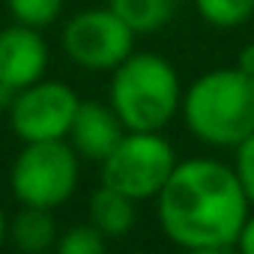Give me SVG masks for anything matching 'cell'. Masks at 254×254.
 Wrapping results in <instances>:
<instances>
[{"label":"cell","instance_id":"cell-1","mask_svg":"<svg viewBox=\"0 0 254 254\" xmlns=\"http://www.w3.org/2000/svg\"><path fill=\"white\" fill-rule=\"evenodd\" d=\"M153 203L165 239L200 254L236 248L251 212L233 165L215 156L180 159Z\"/></svg>","mask_w":254,"mask_h":254},{"label":"cell","instance_id":"cell-9","mask_svg":"<svg viewBox=\"0 0 254 254\" xmlns=\"http://www.w3.org/2000/svg\"><path fill=\"white\" fill-rule=\"evenodd\" d=\"M123 123L114 114V108L108 102L99 99H81L75 120H72V129L66 135V141L72 144V150L81 156V162L99 165L123 138Z\"/></svg>","mask_w":254,"mask_h":254},{"label":"cell","instance_id":"cell-17","mask_svg":"<svg viewBox=\"0 0 254 254\" xmlns=\"http://www.w3.org/2000/svg\"><path fill=\"white\" fill-rule=\"evenodd\" d=\"M236 248L245 251V254H254V206H251V212H248V218H245V224H242V230H239Z\"/></svg>","mask_w":254,"mask_h":254},{"label":"cell","instance_id":"cell-18","mask_svg":"<svg viewBox=\"0 0 254 254\" xmlns=\"http://www.w3.org/2000/svg\"><path fill=\"white\" fill-rule=\"evenodd\" d=\"M233 66L254 78V42H245V45L239 48V54H236V63H233Z\"/></svg>","mask_w":254,"mask_h":254},{"label":"cell","instance_id":"cell-19","mask_svg":"<svg viewBox=\"0 0 254 254\" xmlns=\"http://www.w3.org/2000/svg\"><path fill=\"white\" fill-rule=\"evenodd\" d=\"M6 233H9V215H6L3 206H0V248L6 245Z\"/></svg>","mask_w":254,"mask_h":254},{"label":"cell","instance_id":"cell-10","mask_svg":"<svg viewBox=\"0 0 254 254\" xmlns=\"http://www.w3.org/2000/svg\"><path fill=\"white\" fill-rule=\"evenodd\" d=\"M87 221L111 242V239H123L129 236L132 227L138 224V203L132 197H126L108 186H99L90 194L87 203Z\"/></svg>","mask_w":254,"mask_h":254},{"label":"cell","instance_id":"cell-4","mask_svg":"<svg viewBox=\"0 0 254 254\" xmlns=\"http://www.w3.org/2000/svg\"><path fill=\"white\" fill-rule=\"evenodd\" d=\"M81 183V156L69 141L21 144L9 168V191L21 206L60 209Z\"/></svg>","mask_w":254,"mask_h":254},{"label":"cell","instance_id":"cell-3","mask_svg":"<svg viewBox=\"0 0 254 254\" xmlns=\"http://www.w3.org/2000/svg\"><path fill=\"white\" fill-rule=\"evenodd\" d=\"M183 78L159 51H132L108 81V105L126 132H165L180 117Z\"/></svg>","mask_w":254,"mask_h":254},{"label":"cell","instance_id":"cell-2","mask_svg":"<svg viewBox=\"0 0 254 254\" xmlns=\"http://www.w3.org/2000/svg\"><path fill=\"white\" fill-rule=\"evenodd\" d=\"M180 120L197 144L236 150L254 132V78L236 66L197 75L183 90Z\"/></svg>","mask_w":254,"mask_h":254},{"label":"cell","instance_id":"cell-8","mask_svg":"<svg viewBox=\"0 0 254 254\" xmlns=\"http://www.w3.org/2000/svg\"><path fill=\"white\" fill-rule=\"evenodd\" d=\"M51 48L42 30L12 21L0 30V93L9 102L12 93L48 75Z\"/></svg>","mask_w":254,"mask_h":254},{"label":"cell","instance_id":"cell-15","mask_svg":"<svg viewBox=\"0 0 254 254\" xmlns=\"http://www.w3.org/2000/svg\"><path fill=\"white\" fill-rule=\"evenodd\" d=\"M105 248H108V239L90 221H81V224L60 230L57 245H54V251H60V254H102Z\"/></svg>","mask_w":254,"mask_h":254},{"label":"cell","instance_id":"cell-11","mask_svg":"<svg viewBox=\"0 0 254 254\" xmlns=\"http://www.w3.org/2000/svg\"><path fill=\"white\" fill-rule=\"evenodd\" d=\"M57 236H60V227H57L51 209L21 206V209L9 218L6 242H9L15 251H24V254H45V251H54Z\"/></svg>","mask_w":254,"mask_h":254},{"label":"cell","instance_id":"cell-20","mask_svg":"<svg viewBox=\"0 0 254 254\" xmlns=\"http://www.w3.org/2000/svg\"><path fill=\"white\" fill-rule=\"evenodd\" d=\"M0 102H3V105H6V99H3V93H0Z\"/></svg>","mask_w":254,"mask_h":254},{"label":"cell","instance_id":"cell-7","mask_svg":"<svg viewBox=\"0 0 254 254\" xmlns=\"http://www.w3.org/2000/svg\"><path fill=\"white\" fill-rule=\"evenodd\" d=\"M81 96L57 78H39L9 96V129L21 144L66 141Z\"/></svg>","mask_w":254,"mask_h":254},{"label":"cell","instance_id":"cell-14","mask_svg":"<svg viewBox=\"0 0 254 254\" xmlns=\"http://www.w3.org/2000/svg\"><path fill=\"white\" fill-rule=\"evenodd\" d=\"M63 9H66V0H6V12L12 15V21L36 30L57 24Z\"/></svg>","mask_w":254,"mask_h":254},{"label":"cell","instance_id":"cell-12","mask_svg":"<svg viewBox=\"0 0 254 254\" xmlns=\"http://www.w3.org/2000/svg\"><path fill=\"white\" fill-rule=\"evenodd\" d=\"M183 0H108V6L129 24L138 36L168 27Z\"/></svg>","mask_w":254,"mask_h":254},{"label":"cell","instance_id":"cell-5","mask_svg":"<svg viewBox=\"0 0 254 254\" xmlns=\"http://www.w3.org/2000/svg\"><path fill=\"white\" fill-rule=\"evenodd\" d=\"M177 162V150L162 132H123L117 147L99 162V183L135 203L156 200Z\"/></svg>","mask_w":254,"mask_h":254},{"label":"cell","instance_id":"cell-6","mask_svg":"<svg viewBox=\"0 0 254 254\" xmlns=\"http://www.w3.org/2000/svg\"><path fill=\"white\" fill-rule=\"evenodd\" d=\"M138 33L126 24L108 3L87 6L75 12L60 30L63 54L84 72L111 75L126 57L135 51Z\"/></svg>","mask_w":254,"mask_h":254},{"label":"cell","instance_id":"cell-13","mask_svg":"<svg viewBox=\"0 0 254 254\" xmlns=\"http://www.w3.org/2000/svg\"><path fill=\"white\" fill-rule=\"evenodd\" d=\"M203 24L215 30H236L254 21V0H191Z\"/></svg>","mask_w":254,"mask_h":254},{"label":"cell","instance_id":"cell-16","mask_svg":"<svg viewBox=\"0 0 254 254\" xmlns=\"http://www.w3.org/2000/svg\"><path fill=\"white\" fill-rule=\"evenodd\" d=\"M233 171H236V177H239V183H242V189H245V197H248V203L254 206V132L233 150Z\"/></svg>","mask_w":254,"mask_h":254}]
</instances>
